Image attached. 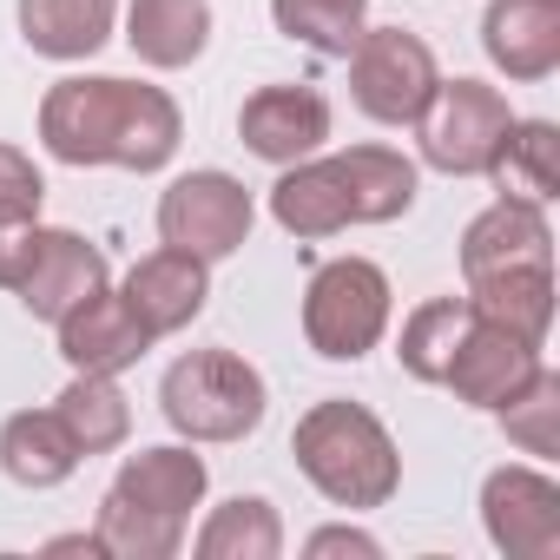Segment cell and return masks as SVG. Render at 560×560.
I'll use <instances>...</instances> for the list:
<instances>
[{
  "label": "cell",
  "instance_id": "cell-1",
  "mask_svg": "<svg viewBox=\"0 0 560 560\" xmlns=\"http://www.w3.org/2000/svg\"><path fill=\"white\" fill-rule=\"evenodd\" d=\"M185 119L172 93L132 80H60L40 100V145L60 165H126L159 172L172 165Z\"/></svg>",
  "mask_w": 560,
  "mask_h": 560
},
{
  "label": "cell",
  "instance_id": "cell-2",
  "mask_svg": "<svg viewBox=\"0 0 560 560\" xmlns=\"http://www.w3.org/2000/svg\"><path fill=\"white\" fill-rule=\"evenodd\" d=\"M291 455L311 475V488L337 508H383L402 488V455H396L389 429L363 402H343V396L298 416Z\"/></svg>",
  "mask_w": 560,
  "mask_h": 560
},
{
  "label": "cell",
  "instance_id": "cell-3",
  "mask_svg": "<svg viewBox=\"0 0 560 560\" xmlns=\"http://www.w3.org/2000/svg\"><path fill=\"white\" fill-rule=\"evenodd\" d=\"M264 376L231 350H191L165 370L159 409L191 442H244L264 422Z\"/></svg>",
  "mask_w": 560,
  "mask_h": 560
},
{
  "label": "cell",
  "instance_id": "cell-4",
  "mask_svg": "<svg viewBox=\"0 0 560 560\" xmlns=\"http://www.w3.org/2000/svg\"><path fill=\"white\" fill-rule=\"evenodd\" d=\"M389 330V277L370 257H330L317 264L304 291V337L330 363H357Z\"/></svg>",
  "mask_w": 560,
  "mask_h": 560
},
{
  "label": "cell",
  "instance_id": "cell-5",
  "mask_svg": "<svg viewBox=\"0 0 560 560\" xmlns=\"http://www.w3.org/2000/svg\"><path fill=\"white\" fill-rule=\"evenodd\" d=\"M422 126V159L448 178H481L514 126L508 113V93L488 86V80H435L429 106L416 113Z\"/></svg>",
  "mask_w": 560,
  "mask_h": 560
},
{
  "label": "cell",
  "instance_id": "cell-6",
  "mask_svg": "<svg viewBox=\"0 0 560 560\" xmlns=\"http://www.w3.org/2000/svg\"><path fill=\"white\" fill-rule=\"evenodd\" d=\"M435 80V54L409 27H363V40L350 47V93L376 126H416Z\"/></svg>",
  "mask_w": 560,
  "mask_h": 560
},
{
  "label": "cell",
  "instance_id": "cell-7",
  "mask_svg": "<svg viewBox=\"0 0 560 560\" xmlns=\"http://www.w3.org/2000/svg\"><path fill=\"white\" fill-rule=\"evenodd\" d=\"M250 218H257V205H250V191L231 172H185L159 198V237L172 250L205 257V264L231 257L250 237Z\"/></svg>",
  "mask_w": 560,
  "mask_h": 560
},
{
  "label": "cell",
  "instance_id": "cell-8",
  "mask_svg": "<svg viewBox=\"0 0 560 560\" xmlns=\"http://www.w3.org/2000/svg\"><path fill=\"white\" fill-rule=\"evenodd\" d=\"M481 527L508 560H560V488L540 468H494L481 481Z\"/></svg>",
  "mask_w": 560,
  "mask_h": 560
},
{
  "label": "cell",
  "instance_id": "cell-9",
  "mask_svg": "<svg viewBox=\"0 0 560 560\" xmlns=\"http://www.w3.org/2000/svg\"><path fill=\"white\" fill-rule=\"evenodd\" d=\"M237 139L264 165H298L330 139V100L317 86H257L237 113Z\"/></svg>",
  "mask_w": 560,
  "mask_h": 560
},
{
  "label": "cell",
  "instance_id": "cell-10",
  "mask_svg": "<svg viewBox=\"0 0 560 560\" xmlns=\"http://www.w3.org/2000/svg\"><path fill=\"white\" fill-rule=\"evenodd\" d=\"M126 311L152 330V343L159 337H172V330H185L198 311H205V298H211V277H205V257H191V250H152V257H139L132 270H126Z\"/></svg>",
  "mask_w": 560,
  "mask_h": 560
},
{
  "label": "cell",
  "instance_id": "cell-11",
  "mask_svg": "<svg viewBox=\"0 0 560 560\" xmlns=\"http://www.w3.org/2000/svg\"><path fill=\"white\" fill-rule=\"evenodd\" d=\"M100 291H106V250L86 244L80 231H40L34 270L21 277V304H27V317L60 324L73 304H86V298H100Z\"/></svg>",
  "mask_w": 560,
  "mask_h": 560
},
{
  "label": "cell",
  "instance_id": "cell-12",
  "mask_svg": "<svg viewBox=\"0 0 560 560\" xmlns=\"http://www.w3.org/2000/svg\"><path fill=\"white\" fill-rule=\"evenodd\" d=\"M152 350V330L126 311V298H113V291H100V298H86V304H73L67 317H60V357L73 363V370H86V376H119V370H132L139 357Z\"/></svg>",
  "mask_w": 560,
  "mask_h": 560
},
{
  "label": "cell",
  "instance_id": "cell-13",
  "mask_svg": "<svg viewBox=\"0 0 560 560\" xmlns=\"http://www.w3.org/2000/svg\"><path fill=\"white\" fill-rule=\"evenodd\" d=\"M540 370V350L534 343H521V337H508L501 324H468V337H462V350L448 357V389L468 402V409H501L527 376Z\"/></svg>",
  "mask_w": 560,
  "mask_h": 560
},
{
  "label": "cell",
  "instance_id": "cell-14",
  "mask_svg": "<svg viewBox=\"0 0 560 560\" xmlns=\"http://www.w3.org/2000/svg\"><path fill=\"white\" fill-rule=\"evenodd\" d=\"M481 47L521 86L547 80L560 67V0H494L481 21Z\"/></svg>",
  "mask_w": 560,
  "mask_h": 560
},
{
  "label": "cell",
  "instance_id": "cell-15",
  "mask_svg": "<svg viewBox=\"0 0 560 560\" xmlns=\"http://www.w3.org/2000/svg\"><path fill=\"white\" fill-rule=\"evenodd\" d=\"M514 264H553V231L540 218V205L521 198H494L468 231H462V277H494Z\"/></svg>",
  "mask_w": 560,
  "mask_h": 560
},
{
  "label": "cell",
  "instance_id": "cell-16",
  "mask_svg": "<svg viewBox=\"0 0 560 560\" xmlns=\"http://www.w3.org/2000/svg\"><path fill=\"white\" fill-rule=\"evenodd\" d=\"M205 481H211V475H205V455L165 442V448L126 455V468L113 475L106 494H119V501H132V508H152V514H165V521H191V508L205 501Z\"/></svg>",
  "mask_w": 560,
  "mask_h": 560
},
{
  "label": "cell",
  "instance_id": "cell-17",
  "mask_svg": "<svg viewBox=\"0 0 560 560\" xmlns=\"http://www.w3.org/2000/svg\"><path fill=\"white\" fill-rule=\"evenodd\" d=\"M468 311L481 324H501L508 337L540 350L547 330H553V264H514V270L475 277V284H468Z\"/></svg>",
  "mask_w": 560,
  "mask_h": 560
},
{
  "label": "cell",
  "instance_id": "cell-18",
  "mask_svg": "<svg viewBox=\"0 0 560 560\" xmlns=\"http://www.w3.org/2000/svg\"><path fill=\"white\" fill-rule=\"evenodd\" d=\"M270 218L284 224L291 237H337L350 231V191H343V172L337 159H298L284 165V178L270 185Z\"/></svg>",
  "mask_w": 560,
  "mask_h": 560
},
{
  "label": "cell",
  "instance_id": "cell-19",
  "mask_svg": "<svg viewBox=\"0 0 560 560\" xmlns=\"http://www.w3.org/2000/svg\"><path fill=\"white\" fill-rule=\"evenodd\" d=\"M126 47L145 67H191L211 47V0H132L126 8Z\"/></svg>",
  "mask_w": 560,
  "mask_h": 560
},
{
  "label": "cell",
  "instance_id": "cell-20",
  "mask_svg": "<svg viewBox=\"0 0 560 560\" xmlns=\"http://www.w3.org/2000/svg\"><path fill=\"white\" fill-rule=\"evenodd\" d=\"M113 0H21V40L47 60H93L113 40Z\"/></svg>",
  "mask_w": 560,
  "mask_h": 560
},
{
  "label": "cell",
  "instance_id": "cell-21",
  "mask_svg": "<svg viewBox=\"0 0 560 560\" xmlns=\"http://www.w3.org/2000/svg\"><path fill=\"white\" fill-rule=\"evenodd\" d=\"M0 468L21 488H60L80 468V448L54 409H21L0 422Z\"/></svg>",
  "mask_w": 560,
  "mask_h": 560
},
{
  "label": "cell",
  "instance_id": "cell-22",
  "mask_svg": "<svg viewBox=\"0 0 560 560\" xmlns=\"http://www.w3.org/2000/svg\"><path fill=\"white\" fill-rule=\"evenodd\" d=\"M494 191L501 198H521V205H553L560 198V132L547 119H514L494 165H488Z\"/></svg>",
  "mask_w": 560,
  "mask_h": 560
},
{
  "label": "cell",
  "instance_id": "cell-23",
  "mask_svg": "<svg viewBox=\"0 0 560 560\" xmlns=\"http://www.w3.org/2000/svg\"><path fill=\"white\" fill-rule=\"evenodd\" d=\"M337 172H343L357 224H389L416 205V165L389 145H350V152H337Z\"/></svg>",
  "mask_w": 560,
  "mask_h": 560
},
{
  "label": "cell",
  "instance_id": "cell-24",
  "mask_svg": "<svg viewBox=\"0 0 560 560\" xmlns=\"http://www.w3.org/2000/svg\"><path fill=\"white\" fill-rule=\"evenodd\" d=\"M54 416L67 422V435H73L80 455H106V448H119V442L132 435V402L119 396L113 376H86V370H73V383L60 389Z\"/></svg>",
  "mask_w": 560,
  "mask_h": 560
},
{
  "label": "cell",
  "instance_id": "cell-25",
  "mask_svg": "<svg viewBox=\"0 0 560 560\" xmlns=\"http://www.w3.org/2000/svg\"><path fill=\"white\" fill-rule=\"evenodd\" d=\"M198 560H277L284 553V521H277L270 501L237 494L224 508H211V521L198 527Z\"/></svg>",
  "mask_w": 560,
  "mask_h": 560
},
{
  "label": "cell",
  "instance_id": "cell-26",
  "mask_svg": "<svg viewBox=\"0 0 560 560\" xmlns=\"http://www.w3.org/2000/svg\"><path fill=\"white\" fill-rule=\"evenodd\" d=\"M468 324H475V311H468V298H429L422 311H409V324H402V370L416 376V383H442L448 376V357L462 350V337H468Z\"/></svg>",
  "mask_w": 560,
  "mask_h": 560
},
{
  "label": "cell",
  "instance_id": "cell-27",
  "mask_svg": "<svg viewBox=\"0 0 560 560\" xmlns=\"http://www.w3.org/2000/svg\"><path fill=\"white\" fill-rule=\"evenodd\" d=\"M270 21L324 60H350V47L363 40V0H270Z\"/></svg>",
  "mask_w": 560,
  "mask_h": 560
},
{
  "label": "cell",
  "instance_id": "cell-28",
  "mask_svg": "<svg viewBox=\"0 0 560 560\" xmlns=\"http://www.w3.org/2000/svg\"><path fill=\"white\" fill-rule=\"evenodd\" d=\"M100 547L113 553V560H172L178 547H185V521H165V514H152V508H132V501H119V494H106L100 501Z\"/></svg>",
  "mask_w": 560,
  "mask_h": 560
},
{
  "label": "cell",
  "instance_id": "cell-29",
  "mask_svg": "<svg viewBox=\"0 0 560 560\" xmlns=\"http://www.w3.org/2000/svg\"><path fill=\"white\" fill-rule=\"evenodd\" d=\"M494 416H501V429H508L514 448H527V455H540V462L560 455V376H553L547 363H540Z\"/></svg>",
  "mask_w": 560,
  "mask_h": 560
},
{
  "label": "cell",
  "instance_id": "cell-30",
  "mask_svg": "<svg viewBox=\"0 0 560 560\" xmlns=\"http://www.w3.org/2000/svg\"><path fill=\"white\" fill-rule=\"evenodd\" d=\"M47 178L34 172V159L21 145H0V218H40Z\"/></svg>",
  "mask_w": 560,
  "mask_h": 560
},
{
  "label": "cell",
  "instance_id": "cell-31",
  "mask_svg": "<svg viewBox=\"0 0 560 560\" xmlns=\"http://www.w3.org/2000/svg\"><path fill=\"white\" fill-rule=\"evenodd\" d=\"M40 250V218H0V291H21Z\"/></svg>",
  "mask_w": 560,
  "mask_h": 560
},
{
  "label": "cell",
  "instance_id": "cell-32",
  "mask_svg": "<svg viewBox=\"0 0 560 560\" xmlns=\"http://www.w3.org/2000/svg\"><path fill=\"white\" fill-rule=\"evenodd\" d=\"M311 553H317V560H324V553H363V560H376L383 540H376V534H357V527H324V534H311Z\"/></svg>",
  "mask_w": 560,
  "mask_h": 560
},
{
  "label": "cell",
  "instance_id": "cell-33",
  "mask_svg": "<svg viewBox=\"0 0 560 560\" xmlns=\"http://www.w3.org/2000/svg\"><path fill=\"white\" fill-rule=\"evenodd\" d=\"M47 553H106V547H100V534H67V540H54Z\"/></svg>",
  "mask_w": 560,
  "mask_h": 560
}]
</instances>
